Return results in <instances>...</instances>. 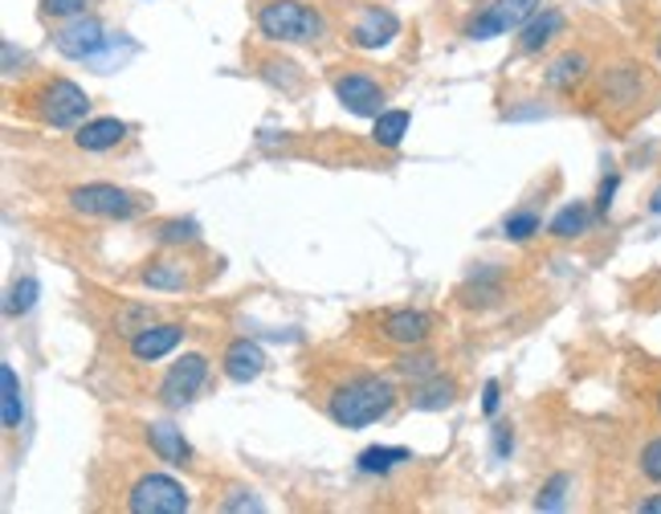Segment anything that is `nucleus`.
I'll return each mask as SVG.
<instances>
[{
    "label": "nucleus",
    "mask_w": 661,
    "mask_h": 514,
    "mask_svg": "<svg viewBox=\"0 0 661 514\" xmlns=\"http://www.w3.org/2000/svg\"><path fill=\"white\" fill-rule=\"evenodd\" d=\"M311 372H314L311 400L335 420L339 429L376 425V420L388 417L392 405H396V384H392L388 376H380V372L351 367V364L323 367V364H314V360H311Z\"/></svg>",
    "instance_id": "f257e3e1"
},
{
    "label": "nucleus",
    "mask_w": 661,
    "mask_h": 514,
    "mask_svg": "<svg viewBox=\"0 0 661 514\" xmlns=\"http://www.w3.org/2000/svg\"><path fill=\"white\" fill-rule=\"evenodd\" d=\"M254 21L274 45H319L327 38V17L307 0H262Z\"/></svg>",
    "instance_id": "f03ea898"
},
{
    "label": "nucleus",
    "mask_w": 661,
    "mask_h": 514,
    "mask_svg": "<svg viewBox=\"0 0 661 514\" xmlns=\"http://www.w3.org/2000/svg\"><path fill=\"white\" fill-rule=\"evenodd\" d=\"M25 107L33 110L45 127L70 131V127H82V122H86L90 98H86V90L74 86L70 78H41L33 90H25Z\"/></svg>",
    "instance_id": "7ed1b4c3"
},
{
    "label": "nucleus",
    "mask_w": 661,
    "mask_h": 514,
    "mask_svg": "<svg viewBox=\"0 0 661 514\" xmlns=\"http://www.w3.org/2000/svg\"><path fill=\"white\" fill-rule=\"evenodd\" d=\"M66 204L82 217H107V221H127L148 208V196H139L119 184H78L66 192Z\"/></svg>",
    "instance_id": "20e7f679"
},
{
    "label": "nucleus",
    "mask_w": 661,
    "mask_h": 514,
    "mask_svg": "<svg viewBox=\"0 0 661 514\" xmlns=\"http://www.w3.org/2000/svg\"><path fill=\"white\" fill-rule=\"evenodd\" d=\"M189 506H192L189 490L180 486L175 478L151 474V470L136 474V482L122 490V511L131 514H180L189 511Z\"/></svg>",
    "instance_id": "39448f33"
},
{
    "label": "nucleus",
    "mask_w": 661,
    "mask_h": 514,
    "mask_svg": "<svg viewBox=\"0 0 661 514\" xmlns=\"http://www.w3.org/2000/svg\"><path fill=\"white\" fill-rule=\"evenodd\" d=\"M600 103L608 110H633L649 98V74L646 66H633V62H617V66L600 69Z\"/></svg>",
    "instance_id": "423d86ee"
},
{
    "label": "nucleus",
    "mask_w": 661,
    "mask_h": 514,
    "mask_svg": "<svg viewBox=\"0 0 661 514\" xmlns=\"http://www.w3.org/2000/svg\"><path fill=\"white\" fill-rule=\"evenodd\" d=\"M331 90H335V98L351 110V115H384V98H388V90H384L376 74H367V69L339 66L335 74H331Z\"/></svg>",
    "instance_id": "0eeeda50"
},
{
    "label": "nucleus",
    "mask_w": 661,
    "mask_h": 514,
    "mask_svg": "<svg viewBox=\"0 0 661 514\" xmlns=\"http://www.w3.org/2000/svg\"><path fill=\"white\" fill-rule=\"evenodd\" d=\"M401 33L396 13L380 9V4H355L351 21H343V41H351L355 50H380Z\"/></svg>",
    "instance_id": "6e6552de"
},
{
    "label": "nucleus",
    "mask_w": 661,
    "mask_h": 514,
    "mask_svg": "<svg viewBox=\"0 0 661 514\" xmlns=\"http://www.w3.org/2000/svg\"><path fill=\"white\" fill-rule=\"evenodd\" d=\"M535 13H540V0H494L470 21V38L487 41L502 38V33H519Z\"/></svg>",
    "instance_id": "1a4fd4ad"
},
{
    "label": "nucleus",
    "mask_w": 661,
    "mask_h": 514,
    "mask_svg": "<svg viewBox=\"0 0 661 514\" xmlns=\"http://www.w3.org/2000/svg\"><path fill=\"white\" fill-rule=\"evenodd\" d=\"M204 379H209V360H204L201 352L180 355V360L168 367V376H163L160 400L168 408H184L189 400H196V396H201Z\"/></svg>",
    "instance_id": "9d476101"
},
{
    "label": "nucleus",
    "mask_w": 661,
    "mask_h": 514,
    "mask_svg": "<svg viewBox=\"0 0 661 514\" xmlns=\"http://www.w3.org/2000/svg\"><path fill=\"white\" fill-rule=\"evenodd\" d=\"M433 335V314L425 311H384L376 314V339L388 347H425Z\"/></svg>",
    "instance_id": "9b49d317"
},
{
    "label": "nucleus",
    "mask_w": 661,
    "mask_h": 514,
    "mask_svg": "<svg viewBox=\"0 0 661 514\" xmlns=\"http://www.w3.org/2000/svg\"><path fill=\"white\" fill-rule=\"evenodd\" d=\"M184 323H148L143 331H136V335L127 339V355L136 360V364H160L163 355H172L180 343H184Z\"/></svg>",
    "instance_id": "f8f14e48"
},
{
    "label": "nucleus",
    "mask_w": 661,
    "mask_h": 514,
    "mask_svg": "<svg viewBox=\"0 0 661 514\" xmlns=\"http://www.w3.org/2000/svg\"><path fill=\"white\" fill-rule=\"evenodd\" d=\"M54 45L62 57H78V62H86V57H95L103 45H107V33H103V25H98L95 17H74L70 25H62L54 33Z\"/></svg>",
    "instance_id": "ddd939ff"
},
{
    "label": "nucleus",
    "mask_w": 661,
    "mask_h": 514,
    "mask_svg": "<svg viewBox=\"0 0 661 514\" xmlns=\"http://www.w3.org/2000/svg\"><path fill=\"white\" fill-rule=\"evenodd\" d=\"M139 282L151 286V290L184 295V290L196 286V278H192V266L184 257H151V261H143V270H139Z\"/></svg>",
    "instance_id": "4468645a"
},
{
    "label": "nucleus",
    "mask_w": 661,
    "mask_h": 514,
    "mask_svg": "<svg viewBox=\"0 0 661 514\" xmlns=\"http://www.w3.org/2000/svg\"><path fill=\"white\" fill-rule=\"evenodd\" d=\"M143 441H148V449L156 453L160 461H168V465H192V446L184 441V433L175 429V425H168V420H151V425H143Z\"/></svg>",
    "instance_id": "2eb2a0df"
},
{
    "label": "nucleus",
    "mask_w": 661,
    "mask_h": 514,
    "mask_svg": "<svg viewBox=\"0 0 661 514\" xmlns=\"http://www.w3.org/2000/svg\"><path fill=\"white\" fill-rule=\"evenodd\" d=\"M221 372L233 384H249V379H257L266 372V352L257 343H249V339H233L230 347H225V355H221Z\"/></svg>",
    "instance_id": "dca6fc26"
},
{
    "label": "nucleus",
    "mask_w": 661,
    "mask_h": 514,
    "mask_svg": "<svg viewBox=\"0 0 661 514\" xmlns=\"http://www.w3.org/2000/svg\"><path fill=\"white\" fill-rule=\"evenodd\" d=\"M564 33V13L559 9H540L523 29H519V54H540Z\"/></svg>",
    "instance_id": "f3484780"
},
{
    "label": "nucleus",
    "mask_w": 661,
    "mask_h": 514,
    "mask_svg": "<svg viewBox=\"0 0 661 514\" xmlns=\"http://www.w3.org/2000/svg\"><path fill=\"white\" fill-rule=\"evenodd\" d=\"M588 74H593V57L584 54V50H567V54H559L552 66H547L543 82H547L552 90H576L580 82H588Z\"/></svg>",
    "instance_id": "a211bd4d"
},
{
    "label": "nucleus",
    "mask_w": 661,
    "mask_h": 514,
    "mask_svg": "<svg viewBox=\"0 0 661 514\" xmlns=\"http://www.w3.org/2000/svg\"><path fill=\"white\" fill-rule=\"evenodd\" d=\"M127 139V122L122 119H86L82 127H74V143L82 151H110Z\"/></svg>",
    "instance_id": "6ab92c4d"
},
{
    "label": "nucleus",
    "mask_w": 661,
    "mask_h": 514,
    "mask_svg": "<svg viewBox=\"0 0 661 514\" xmlns=\"http://www.w3.org/2000/svg\"><path fill=\"white\" fill-rule=\"evenodd\" d=\"M454 400H458V384L446 379L441 372L429 379H420L417 393H413V405L417 408H446V405H454Z\"/></svg>",
    "instance_id": "aec40b11"
},
{
    "label": "nucleus",
    "mask_w": 661,
    "mask_h": 514,
    "mask_svg": "<svg viewBox=\"0 0 661 514\" xmlns=\"http://www.w3.org/2000/svg\"><path fill=\"white\" fill-rule=\"evenodd\" d=\"M405 461H413V453L401 446H372L360 453V470L364 474H388V470H396V465H405Z\"/></svg>",
    "instance_id": "412c9836"
},
{
    "label": "nucleus",
    "mask_w": 661,
    "mask_h": 514,
    "mask_svg": "<svg viewBox=\"0 0 661 514\" xmlns=\"http://www.w3.org/2000/svg\"><path fill=\"white\" fill-rule=\"evenodd\" d=\"M588 221H593V213H588V204H567V208H559L555 213V221L547 225V233L552 237H559V242H572V237H580L584 229H588Z\"/></svg>",
    "instance_id": "4be33fe9"
},
{
    "label": "nucleus",
    "mask_w": 661,
    "mask_h": 514,
    "mask_svg": "<svg viewBox=\"0 0 661 514\" xmlns=\"http://www.w3.org/2000/svg\"><path fill=\"white\" fill-rule=\"evenodd\" d=\"M257 74L266 82H274V86H282L286 95H298L302 90V74H298L295 62H286V57H257Z\"/></svg>",
    "instance_id": "5701e85b"
},
{
    "label": "nucleus",
    "mask_w": 661,
    "mask_h": 514,
    "mask_svg": "<svg viewBox=\"0 0 661 514\" xmlns=\"http://www.w3.org/2000/svg\"><path fill=\"white\" fill-rule=\"evenodd\" d=\"M408 110H384V115H376V143L380 148H401V139H405V131H408Z\"/></svg>",
    "instance_id": "b1692460"
},
{
    "label": "nucleus",
    "mask_w": 661,
    "mask_h": 514,
    "mask_svg": "<svg viewBox=\"0 0 661 514\" xmlns=\"http://www.w3.org/2000/svg\"><path fill=\"white\" fill-rule=\"evenodd\" d=\"M0 388H4V429L13 433L17 425H21V379H17V372L9 364L0 367Z\"/></svg>",
    "instance_id": "393cba45"
},
{
    "label": "nucleus",
    "mask_w": 661,
    "mask_h": 514,
    "mask_svg": "<svg viewBox=\"0 0 661 514\" xmlns=\"http://www.w3.org/2000/svg\"><path fill=\"white\" fill-rule=\"evenodd\" d=\"M148 323H156V307H143V302H119V314H115V331L119 335H136Z\"/></svg>",
    "instance_id": "a878e982"
},
{
    "label": "nucleus",
    "mask_w": 661,
    "mask_h": 514,
    "mask_svg": "<svg viewBox=\"0 0 661 514\" xmlns=\"http://www.w3.org/2000/svg\"><path fill=\"white\" fill-rule=\"evenodd\" d=\"M540 229H543V221H540V213H531V208L507 217V237H511V242H531Z\"/></svg>",
    "instance_id": "bb28decb"
},
{
    "label": "nucleus",
    "mask_w": 661,
    "mask_h": 514,
    "mask_svg": "<svg viewBox=\"0 0 661 514\" xmlns=\"http://www.w3.org/2000/svg\"><path fill=\"white\" fill-rule=\"evenodd\" d=\"M90 9V0H41V13L54 17V21H70V17H82Z\"/></svg>",
    "instance_id": "cd10ccee"
},
{
    "label": "nucleus",
    "mask_w": 661,
    "mask_h": 514,
    "mask_svg": "<svg viewBox=\"0 0 661 514\" xmlns=\"http://www.w3.org/2000/svg\"><path fill=\"white\" fill-rule=\"evenodd\" d=\"M637 465H641V474H646L649 482H658V486H661V437H653V441H646V446H641V458H637Z\"/></svg>",
    "instance_id": "c85d7f7f"
},
{
    "label": "nucleus",
    "mask_w": 661,
    "mask_h": 514,
    "mask_svg": "<svg viewBox=\"0 0 661 514\" xmlns=\"http://www.w3.org/2000/svg\"><path fill=\"white\" fill-rule=\"evenodd\" d=\"M396 372H401V376H417L420 384V379L437 376V360H433V355H405V360L396 364Z\"/></svg>",
    "instance_id": "c756f323"
},
{
    "label": "nucleus",
    "mask_w": 661,
    "mask_h": 514,
    "mask_svg": "<svg viewBox=\"0 0 661 514\" xmlns=\"http://www.w3.org/2000/svg\"><path fill=\"white\" fill-rule=\"evenodd\" d=\"M160 242L163 245L196 242V225H192V221H163V225H160Z\"/></svg>",
    "instance_id": "7c9ffc66"
},
{
    "label": "nucleus",
    "mask_w": 661,
    "mask_h": 514,
    "mask_svg": "<svg viewBox=\"0 0 661 514\" xmlns=\"http://www.w3.org/2000/svg\"><path fill=\"white\" fill-rule=\"evenodd\" d=\"M33 298H38V282L33 278H21V282L13 286V298H9V314H21L33 307Z\"/></svg>",
    "instance_id": "2f4dec72"
},
{
    "label": "nucleus",
    "mask_w": 661,
    "mask_h": 514,
    "mask_svg": "<svg viewBox=\"0 0 661 514\" xmlns=\"http://www.w3.org/2000/svg\"><path fill=\"white\" fill-rule=\"evenodd\" d=\"M564 490H567V474H555L540 494V511H555V506H564Z\"/></svg>",
    "instance_id": "473e14b6"
},
{
    "label": "nucleus",
    "mask_w": 661,
    "mask_h": 514,
    "mask_svg": "<svg viewBox=\"0 0 661 514\" xmlns=\"http://www.w3.org/2000/svg\"><path fill=\"white\" fill-rule=\"evenodd\" d=\"M617 184H621V176H605V184H600V196H596V208H600V213H608V204H612V192H617Z\"/></svg>",
    "instance_id": "72a5a7b5"
},
{
    "label": "nucleus",
    "mask_w": 661,
    "mask_h": 514,
    "mask_svg": "<svg viewBox=\"0 0 661 514\" xmlns=\"http://www.w3.org/2000/svg\"><path fill=\"white\" fill-rule=\"evenodd\" d=\"M262 502L257 499H245V490H242V499H225L221 502V511H257Z\"/></svg>",
    "instance_id": "f704fd0d"
},
{
    "label": "nucleus",
    "mask_w": 661,
    "mask_h": 514,
    "mask_svg": "<svg viewBox=\"0 0 661 514\" xmlns=\"http://www.w3.org/2000/svg\"><path fill=\"white\" fill-rule=\"evenodd\" d=\"M482 408H487V417H494V408H499V384L490 379L487 384V396H482Z\"/></svg>",
    "instance_id": "c9c22d12"
},
{
    "label": "nucleus",
    "mask_w": 661,
    "mask_h": 514,
    "mask_svg": "<svg viewBox=\"0 0 661 514\" xmlns=\"http://www.w3.org/2000/svg\"><path fill=\"white\" fill-rule=\"evenodd\" d=\"M637 511H646V514H661V494H653V499H641V502H637Z\"/></svg>",
    "instance_id": "e433bc0d"
},
{
    "label": "nucleus",
    "mask_w": 661,
    "mask_h": 514,
    "mask_svg": "<svg viewBox=\"0 0 661 514\" xmlns=\"http://www.w3.org/2000/svg\"><path fill=\"white\" fill-rule=\"evenodd\" d=\"M649 208H653V213H661V189L653 192V201H649Z\"/></svg>",
    "instance_id": "4c0bfd02"
},
{
    "label": "nucleus",
    "mask_w": 661,
    "mask_h": 514,
    "mask_svg": "<svg viewBox=\"0 0 661 514\" xmlns=\"http://www.w3.org/2000/svg\"><path fill=\"white\" fill-rule=\"evenodd\" d=\"M653 400H658V408H661V388H658V393H653Z\"/></svg>",
    "instance_id": "58836bf2"
},
{
    "label": "nucleus",
    "mask_w": 661,
    "mask_h": 514,
    "mask_svg": "<svg viewBox=\"0 0 661 514\" xmlns=\"http://www.w3.org/2000/svg\"><path fill=\"white\" fill-rule=\"evenodd\" d=\"M658 57H661V38H658Z\"/></svg>",
    "instance_id": "ea45409f"
}]
</instances>
